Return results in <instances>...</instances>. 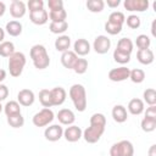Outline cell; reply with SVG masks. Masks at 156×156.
<instances>
[{
  "instance_id": "49",
  "label": "cell",
  "mask_w": 156,
  "mask_h": 156,
  "mask_svg": "<svg viewBox=\"0 0 156 156\" xmlns=\"http://www.w3.org/2000/svg\"><path fill=\"white\" fill-rule=\"evenodd\" d=\"M155 24H156V20H154V21H152V23H151V34H152V37H156V32H155Z\"/></svg>"
},
{
  "instance_id": "3",
  "label": "cell",
  "mask_w": 156,
  "mask_h": 156,
  "mask_svg": "<svg viewBox=\"0 0 156 156\" xmlns=\"http://www.w3.org/2000/svg\"><path fill=\"white\" fill-rule=\"evenodd\" d=\"M69 98L78 112H83L87 108V91L82 84H73L69 88Z\"/></svg>"
},
{
  "instance_id": "2",
  "label": "cell",
  "mask_w": 156,
  "mask_h": 156,
  "mask_svg": "<svg viewBox=\"0 0 156 156\" xmlns=\"http://www.w3.org/2000/svg\"><path fill=\"white\" fill-rule=\"evenodd\" d=\"M29 55H30V58L33 61V65L35 68L38 69H45L49 67L50 65V57H49V54L45 49L44 45L41 44H35L30 48V51H29Z\"/></svg>"
},
{
  "instance_id": "27",
  "label": "cell",
  "mask_w": 156,
  "mask_h": 156,
  "mask_svg": "<svg viewBox=\"0 0 156 156\" xmlns=\"http://www.w3.org/2000/svg\"><path fill=\"white\" fill-rule=\"evenodd\" d=\"M105 1L104 0H88L87 1V9L93 13H99L104 10Z\"/></svg>"
},
{
  "instance_id": "1",
  "label": "cell",
  "mask_w": 156,
  "mask_h": 156,
  "mask_svg": "<svg viewBox=\"0 0 156 156\" xmlns=\"http://www.w3.org/2000/svg\"><path fill=\"white\" fill-rule=\"evenodd\" d=\"M106 127V117L102 113H94L90 117V126L83 130L82 138L88 143V144H95L100 140L105 132Z\"/></svg>"
},
{
  "instance_id": "24",
  "label": "cell",
  "mask_w": 156,
  "mask_h": 156,
  "mask_svg": "<svg viewBox=\"0 0 156 156\" xmlns=\"http://www.w3.org/2000/svg\"><path fill=\"white\" fill-rule=\"evenodd\" d=\"M133 48H134V44L129 38H121L118 40V43H117V48L116 49L119 50V51L127 52V54H132Z\"/></svg>"
},
{
  "instance_id": "4",
  "label": "cell",
  "mask_w": 156,
  "mask_h": 156,
  "mask_svg": "<svg viewBox=\"0 0 156 156\" xmlns=\"http://www.w3.org/2000/svg\"><path fill=\"white\" fill-rule=\"evenodd\" d=\"M26 62H27V58H26V55L21 51H15L10 57H9V62H7V66H9V72L12 77L17 78L22 74L23 72V68L26 66Z\"/></svg>"
},
{
  "instance_id": "29",
  "label": "cell",
  "mask_w": 156,
  "mask_h": 156,
  "mask_svg": "<svg viewBox=\"0 0 156 156\" xmlns=\"http://www.w3.org/2000/svg\"><path fill=\"white\" fill-rule=\"evenodd\" d=\"M15 52V45L12 41L4 40L0 44V56L2 57H10Z\"/></svg>"
},
{
  "instance_id": "18",
  "label": "cell",
  "mask_w": 156,
  "mask_h": 156,
  "mask_svg": "<svg viewBox=\"0 0 156 156\" xmlns=\"http://www.w3.org/2000/svg\"><path fill=\"white\" fill-rule=\"evenodd\" d=\"M78 60V56L72 51V50H68V51H65L62 52L61 55V63L65 68L67 69H73L76 62Z\"/></svg>"
},
{
  "instance_id": "15",
  "label": "cell",
  "mask_w": 156,
  "mask_h": 156,
  "mask_svg": "<svg viewBox=\"0 0 156 156\" xmlns=\"http://www.w3.org/2000/svg\"><path fill=\"white\" fill-rule=\"evenodd\" d=\"M29 20L32 23L37 26H43L49 21V13L45 9L38 10V11H32L29 12Z\"/></svg>"
},
{
  "instance_id": "37",
  "label": "cell",
  "mask_w": 156,
  "mask_h": 156,
  "mask_svg": "<svg viewBox=\"0 0 156 156\" xmlns=\"http://www.w3.org/2000/svg\"><path fill=\"white\" fill-rule=\"evenodd\" d=\"M113 60L117 63L126 65V63H128L130 61V54H127V52H123V51H119V50L115 49V51H113Z\"/></svg>"
},
{
  "instance_id": "6",
  "label": "cell",
  "mask_w": 156,
  "mask_h": 156,
  "mask_svg": "<svg viewBox=\"0 0 156 156\" xmlns=\"http://www.w3.org/2000/svg\"><path fill=\"white\" fill-rule=\"evenodd\" d=\"M54 118H55V115H54L52 110L44 107L43 110H40L39 112H37V113L33 116L32 122H33V124H34L35 127H39V128H40V127H46V126H49V124L54 121Z\"/></svg>"
},
{
  "instance_id": "38",
  "label": "cell",
  "mask_w": 156,
  "mask_h": 156,
  "mask_svg": "<svg viewBox=\"0 0 156 156\" xmlns=\"http://www.w3.org/2000/svg\"><path fill=\"white\" fill-rule=\"evenodd\" d=\"M87 69H88V61L85 58H79L78 57V60H77V62L73 67V71L77 74H83V73L87 72Z\"/></svg>"
},
{
  "instance_id": "9",
  "label": "cell",
  "mask_w": 156,
  "mask_h": 156,
  "mask_svg": "<svg viewBox=\"0 0 156 156\" xmlns=\"http://www.w3.org/2000/svg\"><path fill=\"white\" fill-rule=\"evenodd\" d=\"M129 72L130 69L126 66H121L117 68H112L108 72V79L111 82H123L129 79Z\"/></svg>"
},
{
  "instance_id": "23",
  "label": "cell",
  "mask_w": 156,
  "mask_h": 156,
  "mask_svg": "<svg viewBox=\"0 0 156 156\" xmlns=\"http://www.w3.org/2000/svg\"><path fill=\"white\" fill-rule=\"evenodd\" d=\"M5 29H6V33L9 35H11V37H18L22 33V24H21V22L13 20V21H10V22L6 23Z\"/></svg>"
},
{
  "instance_id": "32",
  "label": "cell",
  "mask_w": 156,
  "mask_h": 156,
  "mask_svg": "<svg viewBox=\"0 0 156 156\" xmlns=\"http://www.w3.org/2000/svg\"><path fill=\"white\" fill-rule=\"evenodd\" d=\"M129 79L133 82V83H136V84H140L144 82L145 79V72L140 68H134V69H130L129 72Z\"/></svg>"
},
{
  "instance_id": "47",
  "label": "cell",
  "mask_w": 156,
  "mask_h": 156,
  "mask_svg": "<svg viewBox=\"0 0 156 156\" xmlns=\"http://www.w3.org/2000/svg\"><path fill=\"white\" fill-rule=\"evenodd\" d=\"M5 11H6V5H5V2L0 1V17H2V16H4Z\"/></svg>"
},
{
  "instance_id": "28",
  "label": "cell",
  "mask_w": 156,
  "mask_h": 156,
  "mask_svg": "<svg viewBox=\"0 0 156 156\" xmlns=\"http://www.w3.org/2000/svg\"><path fill=\"white\" fill-rule=\"evenodd\" d=\"M7 123L12 128H21L24 124V117L22 116V113H16V115L7 116Z\"/></svg>"
},
{
  "instance_id": "10",
  "label": "cell",
  "mask_w": 156,
  "mask_h": 156,
  "mask_svg": "<svg viewBox=\"0 0 156 156\" xmlns=\"http://www.w3.org/2000/svg\"><path fill=\"white\" fill-rule=\"evenodd\" d=\"M44 136L49 141H57L63 136V129L60 124H51L44 130Z\"/></svg>"
},
{
  "instance_id": "42",
  "label": "cell",
  "mask_w": 156,
  "mask_h": 156,
  "mask_svg": "<svg viewBox=\"0 0 156 156\" xmlns=\"http://www.w3.org/2000/svg\"><path fill=\"white\" fill-rule=\"evenodd\" d=\"M48 6H49L50 11L61 10V9H63V1L62 0H49L48 1Z\"/></svg>"
},
{
  "instance_id": "26",
  "label": "cell",
  "mask_w": 156,
  "mask_h": 156,
  "mask_svg": "<svg viewBox=\"0 0 156 156\" xmlns=\"http://www.w3.org/2000/svg\"><path fill=\"white\" fill-rule=\"evenodd\" d=\"M4 112L7 116H11V115H16V113H21V105L15 101V100H11L9 102H6V105L4 106Z\"/></svg>"
},
{
  "instance_id": "21",
  "label": "cell",
  "mask_w": 156,
  "mask_h": 156,
  "mask_svg": "<svg viewBox=\"0 0 156 156\" xmlns=\"http://www.w3.org/2000/svg\"><path fill=\"white\" fill-rule=\"evenodd\" d=\"M144 101L141 99L134 98L128 102V111L129 113L134 115V116H139L144 112Z\"/></svg>"
},
{
  "instance_id": "45",
  "label": "cell",
  "mask_w": 156,
  "mask_h": 156,
  "mask_svg": "<svg viewBox=\"0 0 156 156\" xmlns=\"http://www.w3.org/2000/svg\"><path fill=\"white\" fill-rule=\"evenodd\" d=\"M106 4H107V6H108V7L115 9V7H117V6L121 4V0H107V1H106Z\"/></svg>"
},
{
  "instance_id": "44",
  "label": "cell",
  "mask_w": 156,
  "mask_h": 156,
  "mask_svg": "<svg viewBox=\"0 0 156 156\" xmlns=\"http://www.w3.org/2000/svg\"><path fill=\"white\" fill-rule=\"evenodd\" d=\"M9 96V88L5 84H0V102Z\"/></svg>"
},
{
  "instance_id": "22",
  "label": "cell",
  "mask_w": 156,
  "mask_h": 156,
  "mask_svg": "<svg viewBox=\"0 0 156 156\" xmlns=\"http://www.w3.org/2000/svg\"><path fill=\"white\" fill-rule=\"evenodd\" d=\"M71 46V38L68 35H58L57 39L55 40V49L57 51H61V52H65V51H68Z\"/></svg>"
},
{
  "instance_id": "46",
  "label": "cell",
  "mask_w": 156,
  "mask_h": 156,
  "mask_svg": "<svg viewBox=\"0 0 156 156\" xmlns=\"http://www.w3.org/2000/svg\"><path fill=\"white\" fill-rule=\"evenodd\" d=\"M147 155H149V156H156V145H155V144H152V145L150 146V149H149V151H147Z\"/></svg>"
},
{
  "instance_id": "30",
  "label": "cell",
  "mask_w": 156,
  "mask_h": 156,
  "mask_svg": "<svg viewBox=\"0 0 156 156\" xmlns=\"http://www.w3.org/2000/svg\"><path fill=\"white\" fill-rule=\"evenodd\" d=\"M39 101L40 104L46 107V108H50L52 106V100H51V94H50V90L49 89H41L39 91Z\"/></svg>"
},
{
  "instance_id": "12",
  "label": "cell",
  "mask_w": 156,
  "mask_h": 156,
  "mask_svg": "<svg viewBox=\"0 0 156 156\" xmlns=\"http://www.w3.org/2000/svg\"><path fill=\"white\" fill-rule=\"evenodd\" d=\"M82 135H83V130H82L78 126H74V124L68 126V127L63 130V138H65L67 141H69V143H76V141H78V140L82 138Z\"/></svg>"
},
{
  "instance_id": "33",
  "label": "cell",
  "mask_w": 156,
  "mask_h": 156,
  "mask_svg": "<svg viewBox=\"0 0 156 156\" xmlns=\"http://www.w3.org/2000/svg\"><path fill=\"white\" fill-rule=\"evenodd\" d=\"M140 127L141 129L145 132V133H151L156 129V118H147V117H144L141 119V123H140Z\"/></svg>"
},
{
  "instance_id": "31",
  "label": "cell",
  "mask_w": 156,
  "mask_h": 156,
  "mask_svg": "<svg viewBox=\"0 0 156 156\" xmlns=\"http://www.w3.org/2000/svg\"><path fill=\"white\" fill-rule=\"evenodd\" d=\"M135 44L138 46L139 50H145V49H150L151 45V39L149 38V35L146 34H139L135 39Z\"/></svg>"
},
{
  "instance_id": "11",
  "label": "cell",
  "mask_w": 156,
  "mask_h": 156,
  "mask_svg": "<svg viewBox=\"0 0 156 156\" xmlns=\"http://www.w3.org/2000/svg\"><path fill=\"white\" fill-rule=\"evenodd\" d=\"M34 100H35V95L30 89H22L17 94V102L21 106L24 107L32 106L34 104Z\"/></svg>"
},
{
  "instance_id": "41",
  "label": "cell",
  "mask_w": 156,
  "mask_h": 156,
  "mask_svg": "<svg viewBox=\"0 0 156 156\" xmlns=\"http://www.w3.org/2000/svg\"><path fill=\"white\" fill-rule=\"evenodd\" d=\"M27 7L29 9V12L41 10L44 9V1L43 0H29L27 2Z\"/></svg>"
},
{
  "instance_id": "51",
  "label": "cell",
  "mask_w": 156,
  "mask_h": 156,
  "mask_svg": "<svg viewBox=\"0 0 156 156\" xmlns=\"http://www.w3.org/2000/svg\"><path fill=\"white\" fill-rule=\"evenodd\" d=\"M2 110H4V107H2V105H1V102H0V113H1Z\"/></svg>"
},
{
  "instance_id": "19",
  "label": "cell",
  "mask_w": 156,
  "mask_h": 156,
  "mask_svg": "<svg viewBox=\"0 0 156 156\" xmlns=\"http://www.w3.org/2000/svg\"><path fill=\"white\" fill-rule=\"evenodd\" d=\"M111 115H112L113 121L117 122V123H124L127 121V118H128L127 108L123 105H116V106H113Z\"/></svg>"
},
{
  "instance_id": "48",
  "label": "cell",
  "mask_w": 156,
  "mask_h": 156,
  "mask_svg": "<svg viewBox=\"0 0 156 156\" xmlns=\"http://www.w3.org/2000/svg\"><path fill=\"white\" fill-rule=\"evenodd\" d=\"M5 78H6V71H4V69L0 68V84H1V82H2Z\"/></svg>"
},
{
  "instance_id": "16",
  "label": "cell",
  "mask_w": 156,
  "mask_h": 156,
  "mask_svg": "<svg viewBox=\"0 0 156 156\" xmlns=\"http://www.w3.org/2000/svg\"><path fill=\"white\" fill-rule=\"evenodd\" d=\"M51 94V100H52V106H61L66 101V90L62 87H55L50 89Z\"/></svg>"
},
{
  "instance_id": "40",
  "label": "cell",
  "mask_w": 156,
  "mask_h": 156,
  "mask_svg": "<svg viewBox=\"0 0 156 156\" xmlns=\"http://www.w3.org/2000/svg\"><path fill=\"white\" fill-rule=\"evenodd\" d=\"M122 27L123 26H119V24H115V23H111V22H106L105 23V30L111 34V35H116V34H119L122 32Z\"/></svg>"
},
{
  "instance_id": "8",
  "label": "cell",
  "mask_w": 156,
  "mask_h": 156,
  "mask_svg": "<svg viewBox=\"0 0 156 156\" xmlns=\"http://www.w3.org/2000/svg\"><path fill=\"white\" fill-rule=\"evenodd\" d=\"M110 48H111V40H110L108 37H106V35H98L94 39L93 49H94V51L96 54H100V55L107 54Z\"/></svg>"
},
{
  "instance_id": "5",
  "label": "cell",
  "mask_w": 156,
  "mask_h": 156,
  "mask_svg": "<svg viewBox=\"0 0 156 156\" xmlns=\"http://www.w3.org/2000/svg\"><path fill=\"white\" fill-rule=\"evenodd\" d=\"M110 156H134V146L129 140H121L111 146Z\"/></svg>"
},
{
  "instance_id": "50",
  "label": "cell",
  "mask_w": 156,
  "mask_h": 156,
  "mask_svg": "<svg viewBox=\"0 0 156 156\" xmlns=\"http://www.w3.org/2000/svg\"><path fill=\"white\" fill-rule=\"evenodd\" d=\"M4 39H5V30L0 27V44L4 41Z\"/></svg>"
},
{
  "instance_id": "39",
  "label": "cell",
  "mask_w": 156,
  "mask_h": 156,
  "mask_svg": "<svg viewBox=\"0 0 156 156\" xmlns=\"http://www.w3.org/2000/svg\"><path fill=\"white\" fill-rule=\"evenodd\" d=\"M124 22L127 23V26H128L130 29H136V28H139L140 24H141L140 17L136 16V15H129V16L126 18Z\"/></svg>"
},
{
  "instance_id": "13",
  "label": "cell",
  "mask_w": 156,
  "mask_h": 156,
  "mask_svg": "<svg viewBox=\"0 0 156 156\" xmlns=\"http://www.w3.org/2000/svg\"><path fill=\"white\" fill-rule=\"evenodd\" d=\"M56 118L63 126H72L74 123V121H76V116H74L73 111L69 110V108H61L57 112Z\"/></svg>"
},
{
  "instance_id": "14",
  "label": "cell",
  "mask_w": 156,
  "mask_h": 156,
  "mask_svg": "<svg viewBox=\"0 0 156 156\" xmlns=\"http://www.w3.org/2000/svg\"><path fill=\"white\" fill-rule=\"evenodd\" d=\"M27 12V6L21 0H13L10 5V13L13 18H22Z\"/></svg>"
},
{
  "instance_id": "43",
  "label": "cell",
  "mask_w": 156,
  "mask_h": 156,
  "mask_svg": "<svg viewBox=\"0 0 156 156\" xmlns=\"http://www.w3.org/2000/svg\"><path fill=\"white\" fill-rule=\"evenodd\" d=\"M145 117L147 118H156V105L149 106L145 111Z\"/></svg>"
},
{
  "instance_id": "17",
  "label": "cell",
  "mask_w": 156,
  "mask_h": 156,
  "mask_svg": "<svg viewBox=\"0 0 156 156\" xmlns=\"http://www.w3.org/2000/svg\"><path fill=\"white\" fill-rule=\"evenodd\" d=\"M73 52L77 55V56H85L90 52V44L87 39L84 38H80V39H77L73 44Z\"/></svg>"
},
{
  "instance_id": "7",
  "label": "cell",
  "mask_w": 156,
  "mask_h": 156,
  "mask_svg": "<svg viewBox=\"0 0 156 156\" xmlns=\"http://www.w3.org/2000/svg\"><path fill=\"white\" fill-rule=\"evenodd\" d=\"M123 6L129 12H144L149 9V0H124Z\"/></svg>"
},
{
  "instance_id": "36",
  "label": "cell",
  "mask_w": 156,
  "mask_h": 156,
  "mask_svg": "<svg viewBox=\"0 0 156 156\" xmlns=\"http://www.w3.org/2000/svg\"><path fill=\"white\" fill-rule=\"evenodd\" d=\"M124 21H126V16L121 11L111 12L110 16H108V20H107V22H111V23H115V24H119V26H123Z\"/></svg>"
},
{
  "instance_id": "20",
  "label": "cell",
  "mask_w": 156,
  "mask_h": 156,
  "mask_svg": "<svg viewBox=\"0 0 156 156\" xmlns=\"http://www.w3.org/2000/svg\"><path fill=\"white\" fill-rule=\"evenodd\" d=\"M136 58L141 65H151L154 62V60H155V55H154V51L151 49L138 50Z\"/></svg>"
},
{
  "instance_id": "35",
  "label": "cell",
  "mask_w": 156,
  "mask_h": 156,
  "mask_svg": "<svg viewBox=\"0 0 156 156\" xmlns=\"http://www.w3.org/2000/svg\"><path fill=\"white\" fill-rule=\"evenodd\" d=\"M143 98H144V102H146L149 106H154L156 105V91L154 88H147L146 90H144L143 93Z\"/></svg>"
},
{
  "instance_id": "25",
  "label": "cell",
  "mask_w": 156,
  "mask_h": 156,
  "mask_svg": "<svg viewBox=\"0 0 156 156\" xmlns=\"http://www.w3.org/2000/svg\"><path fill=\"white\" fill-rule=\"evenodd\" d=\"M68 29V23L67 21L63 22H51L49 26V30L54 34H63L66 30Z\"/></svg>"
},
{
  "instance_id": "34",
  "label": "cell",
  "mask_w": 156,
  "mask_h": 156,
  "mask_svg": "<svg viewBox=\"0 0 156 156\" xmlns=\"http://www.w3.org/2000/svg\"><path fill=\"white\" fill-rule=\"evenodd\" d=\"M49 18L51 20V22H63L67 18V12L63 9L61 10H56V11H50L49 12Z\"/></svg>"
}]
</instances>
